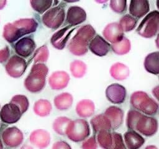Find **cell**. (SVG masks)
I'll return each mask as SVG.
<instances>
[{
    "label": "cell",
    "mask_w": 159,
    "mask_h": 149,
    "mask_svg": "<svg viewBox=\"0 0 159 149\" xmlns=\"http://www.w3.org/2000/svg\"><path fill=\"white\" fill-rule=\"evenodd\" d=\"M37 27L38 23L34 19H20L5 24L2 36L9 43H13L22 36L35 32Z\"/></svg>",
    "instance_id": "cell-1"
},
{
    "label": "cell",
    "mask_w": 159,
    "mask_h": 149,
    "mask_svg": "<svg viewBox=\"0 0 159 149\" xmlns=\"http://www.w3.org/2000/svg\"><path fill=\"white\" fill-rule=\"evenodd\" d=\"M95 34L94 29L89 24L81 27L69 43L70 53L75 56L84 55L88 51V45Z\"/></svg>",
    "instance_id": "cell-2"
},
{
    "label": "cell",
    "mask_w": 159,
    "mask_h": 149,
    "mask_svg": "<svg viewBox=\"0 0 159 149\" xmlns=\"http://www.w3.org/2000/svg\"><path fill=\"white\" fill-rule=\"evenodd\" d=\"M48 73V68L45 64H34L24 80V84L25 89L32 93L40 92L45 86Z\"/></svg>",
    "instance_id": "cell-3"
},
{
    "label": "cell",
    "mask_w": 159,
    "mask_h": 149,
    "mask_svg": "<svg viewBox=\"0 0 159 149\" xmlns=\"http://www.w3.org/2000/svg\"><path fill=\"white\" fill-rule=\"evenodd\" d=\"M132 106L147 115L155 114L158 109V104L142 91L134 93L130 97Z\"/></svg>",
    "instance_id": "cell-4"
},
{
    "label": "cell",
    "mask_w": 159,
    "mask_h": 149,
    "mask_svg": "<svg viewBox=\"0 0 159 149\" xmlns=\"http://www.w3.org/2000/svg\"><path fill=\"white\" fill-rule=\"evenodd\" d=\"M90 134V129L88 122L82 119L71 120L66 128L65 135L68 138L75 142L84 140Z\"/></svg>",
    "instance_id": "cell-5"
},
{
    "label": "cell",
    "mask_w": 159,
    "mask_h": 149,
    "mask_svg": "<svg viewBox=\"0 0 159 149\" xmlns=\"http://www.w3.org/2000/svg\"><path fill=\"white\" fill-rule=\"evenodd\" d=\"M139 35L151 38L159 34V12L153 11L148 14L137 29Z\"/></svg>",
    "instance_id": "cell-6"
},
{
    "label": "cell",
    "mask_w": 159,
    "mask_h": 149,
    "mask_svg": "<svg viewBox=\"0 0 159 149\" xmlns=\"http://www.w3.org/2000/svg\"><path fill=\"white\" fill-rule=\"evenodd\" d=\"M98 144L104 149H124L125 146L121 135L119 133L104 131L98 133Z\"/></svg>",
    "instance_id": "cell-7"
},
{
    "label": "cell",
    "mask_w": 159,
    "mask_h": 149,
    "mask_svg": "<svg viewBox=\"0 0 159 149\" xmlns=\"http://www.w3.org/2000/svg\"><path fill=\"white\" fill-rule=\"evenodd\" d=\"M65 17V9L61 6H55L48 10L42 17L43 24L48 28L57 29L63 24Z\"/></svg>",
    "instance_id": "cell-8"
},
{
    "label": "cell",
    "mask_w": 159,
    "mask_h": 149,
    "mask_svg": "<svg viewBox=\"0 0 159 149\" xmlns=\"http://www.w3.org/2000/svg\"><path fill=\"white\" fill-rule=\"evenodd\" d=\"M26 68V61L22 57L16 55L11 56L5 66L7 74L14 78L20 77L25 72Z\"/></svg>",
    "instance_id": "cell-9"
},
{
    "label": "cell",
    "mask_w": 159,
    "mask_h": 149,
    "mask_svg": "<svg viewBox=\"0 0 159 149\" xmlns=\"http://www.w3.org/2000/svg\"><path fill=\"white\" fill-rule=\"evenodd\" d=\"M3 143L7 147L14 148L19 146L24 140V135L17 127L13 126L6 128L1 134Z\"/></svg>",
    "instance_id": "cell-10"
},
{
    "label": "cell",
    "mask_w": 159,
    "mask_h": 149,
    "mask_svg": "<svg viewBox=\"0 0 159 149\" xmlns=\"http://www.w3.org/2000/svg\"><path fill=\"white\" fill-rule=\"evenodd\" d=\"M22 115L19 107L12 102L4 104L0 111V119L4 123L7 124L17 122Z\"/></svg>",
    "instance_id": "cell-11"
},
{
    "label": "cell",
    "mask_w": 159,
    "mask_h": 149,
    "mask_svg": "<svg viewBox=\"0 0 159 149\" xmlns=\"http://www.w3.org/2000/svg\"><path fill=\"white\" fill-rule=\"evenodd\" d=\"M135 130L145 136H152L157 132L158 122L155 118L142 115L137 123Z\"/></svg>",
    "instance_id": "cell-12"
},
{
    "label": "cell",
    "mask_w": 159,
    "mask_h": 149,
    "mask_svg": "<svg viewBox=\"0 0 159 149\" xmlns=\"http://www.w3.org/2000/svg\"><path fill=\"white\" fill-rule=\"evenodd\" d=\"M34 40L29 37H25L19 40L14 45V50L18 56L22 58L29 57L35 49Z\"/></svg>",
    "instance_id": "cell-13"
},
{
    "label": "cell",
    "mask_w": 159,
    "mask_h": 149,
    "mask_svg": "<svg viewBox=\"0 0 159 149\" xmlns=\"http://www.w3.org/2000/svg\"><path fill=\"white\" fill-rule=\"evenodd\" d=\"M106 96L112 103H122L126 96L125 88L119 84H112L106 88Z\"/></svg>",
    "instance_id": "cell-14"
},
{
    "label": "cell",
    "mask_w": 159,
    "mask_h": 149,
    "mask_svg": "<svg viewBox=\"0 0 159 149\" xmlns=\"http://www.w3.org/2000/svg\"><path fill=\"white\" fill-rule=\"evenodd\" d=\"M103 35L106 40L111 43H116L124 38L123 30L119 24L112 22L106 26L102 32Z\"/></svg>",
    "instance_id": "cell-15"
},
{
    "label": "cell",
    "mask_w": 159,
    "mask_h": 149,
    "mask_svg": "<svg viewBox=\"0 0 159 149\" xmlns=\"http://www.w3.org/2000/svg\"><path fill=\"white\" fill-rule=\"evenodd\" d=\"M71 25L65 27L56 32L51 37L52 45L58 50H62L65 48L71 34L73 31Z\"/></svg>",
    "instance_id": "cell-16"
},
{
    "label": "cell",
    "mask_w": 159,
    "mask_h": 149,
    "mask_svg": "<svg viewBox=\"0 0 159 149\" xmlns=\"http://www.w3.org/2000/svg\"><path fill=\"white\" fill-rule=\"evenodd\" d=\"M88 48L94 55L103 56L106 55L109 52L110 45L101 36L96 35L89 42Z\"/></svg>",
    "instance_id": "cell-17"
},
{
    "label": "cell",
    "mask_w": 159,
    "mask_h": 149,
    "mask_svg": "<svg viewBox=\"0 0 159 149\" xmlns=\"http://www.w3.org/2000/svg\"><path fill=\"white\" fill-rule=\"evenodd\" d=\"M70 76L64 71L53 72L48 78V84L53 90H61L65 88L69 83Z\"/></svg>",
    "instance_id": "cell-18"
},
{
    "label": "cell",
    "mask_w": 159,
    "mask_h": 149,
    "mask_svg": "<svg viewBox=\"0 0 159 149\" xmlns=\"http://www.w3.org/2000/svg\"><path fill=\"white\" fill-rule=\"evenodd\" d=\"M86 19V13L81 7L73 6L68 9L66 21L71 26L76 25L84 22Z\"/></svg>",
    "instance_id": "cell-19"
},
{
    "label": "cell",
    "mask_w": 159,
    "mask_h": 149,
    "mask_svg": "<svg viewBox=\"0 0 159 149\" xmlns=\"http://www.w3.org/2000/svg\"><path fill=\"white\" fill-rule=\"evenodd\" d=\"M29 140L35 147L43 149L47 147L50 142V135L48 132L43 129H37L32 131Z\"/></svg>",
    "instance_id": "cell-20"
},
{
    "label": "cell",
    "mask_w": 159,
    "mask_h": 149,
    "mask_svg": "<svg viewBox=\"0 0 159 149\" xmlns=\"http://www.w3.org/2000/svg\"><path fill=\"white\" fill-rule=\"evenodd\" d=\"M150 4L146 0H132L130 2L129 13L134 17L140 19L148 12Z\"/></svg>",
    "instance_id": "cell-21"
},
{
    "label": "cell",
    "mask_w": 159,
    "mask_h": 149,
    "mask_svg": "<svg viewBox=\"0 0 159 149\" xmlns=\"http://www.w3.org/2000/svg\"><path fill=\"white\" fill-rule=\"evenodd\" d=\"M104 114L109 119L112 130L118 129L123 122V111L116 106H110L106 109Z\"/></svg>",
    "instance_id": "cell-22"
},
{
    "label": "cell",
    "mask_w": 159,
    "mask_h": 149,
    "mask_svg": "<svg viewBox=\"0 0 159 149\" xmlns=\"http://www.w3.org/2000/svg\"><path fill=\"white\" fill-rule=\"evenodd\" d=\"M124 142L128 149H139L145 143V139L134 130L124 133Z\"/></svg>",
    "instance_id": "cell-23"
},
{
    "label": "cell",
    "mask_w": 159,
    "mask_h": 149,
    "mask_svg": "<svg viewBox=\"0 0 159 149\" xmlns=\"http://www.w3.org/2000/svg\"><path fill=\"white\" fill-rule=\"evenodd\" d=\"M90 122L95 132L99 133L104 131H110L112 129L111 122L104 114L95 115L92 118Z\"/></svg>",
    "instance_id": "cell-24"
},
{
    "label": "cell",
    "mask_w": 159,
    "mask_h": 149,
    "mask_svg": "<svg viewBox=\"0 0 159 149\" xmlns=\"http://www.w3.org/2000/svg\"><path fill=\"white\" fill-rule=\"evenodd\" d=\"M94 104L89 99H83L76 106V112L81 117H89L94 114Z\"/></svg>",
    "instance_id": "cell-25"
},
{
    "label": "cell",
    "mask_w": 159,
    "mask_h": 149,
    "mask_svg": "<svg viewBox=\"0 0 159 149\" xmlns=\"http://www.w3.org/2000/svg\"><path fill=\"white\" fill-rule=\"evenodd\" d=\"M144 67L146 71L152 74H159V52H152L146 56Z\"/></svg>",
    "instance_id": "cell-26"
},
{
    "label": "cell",
    "mask_w": 159,
    "mask_h": 149,
    "mask_svg": "<svg viewBox=\"0 0 159 149\" xmlns=\"http://www.w3.org/2000/svg\"><path fill=\"white\" fill-rule=\"evenodd\" d=\"M73 97L69 93H62L56 96L53 99L55 107L59 111H66L72 105Z\"/></svg>",
    "instance_id": "cell-27"
},
{
    "label": "cell",
    "mask_w": 159,
    "mask_h": 149,
    "mask_svg": "<svg viewBox=\"0 0 159 149\" xmlns=\"http://www.w3.org/2000/svg\"><path fill=\"white\" fill-rule=\"evenodd\" d=\"M33 109L36 115L40 117H45L50 114L52 106L49 101L40 99L35 102Z\"/></svg>",
    "instance_id": "cell-28"
},
{
    "label": "cell",
    "mask_w": 159,
    "mask_h": 149,
    "mask_svg": "<svg viewBox=\"0 0 159 149\" xmlns=\"http://www.w3.org/2000/svg\"><path fill=\"white\" fill-rule=\"evenodd\" d=\"M129 69L125 65L120 63L114 64L110 69L112 77L117 80H123L129 75Z\"/></svg>",
    "instance_id": "cell-29"
},
{
    "label": "cell",
    "mask_w": 159,
    "mask_h": 149,
    "mask_svg": "<svg viewBox=\"0 0 159 149\" xmlns=\"http://www.w3.org/2000/svg\"><path fill=\"white\" fill-rule=\"evenodd\" d=\"M86 65L81 60H74L70 65V71L72 76L76 78L83 77L86 73Z\"/></svg>",
    "instance_id": "cell-30"
},
{
    "label": "cell",
    "mask_w": 159,
    "mask_h": 149,
    "mask_svg": "<svg viewBox=\"0 0 159 149\" xmlns=\"http://www.w3.org/2000/svg\"><path fill=\"white\" fill-rule=\"evenodd\" d=\"M70 121V119L66 117H58L55 119L53 123V129L58 135H64Z\"/></svg>",
    "instance_id": "cell-31"
},
{
    "label": "cell",
    "mask_w": 159,
    "mask_h": 149,
    "mask_svg": "<svg viewBox=\"0 0 159 149\" xmlns=\"http://www.w3.org/2000/svg\"><path fill=\"white\" fill-rule=\"evenodd\" d=\"M30 6L32 9L40 13L43 14L46 12L47 10L52 6L53 1L52 0H31L30 1Z\"/></svg>",
    "instance_id": "cell-32"
},
{
    "label": "cell",
    "mask_w": 159,
    "mask_h": 149,
    "mask_svg": "<svg viewBox=\"0 0 159 149\" xmlns=\"http://www.w3.org/2000/svg\"><path fill=\"white\" fill-rule=\"evenodd\" d=\"M10 102H12L17 106L22 114L25 113L29 109V102L28 98L24 95L17 94L11 98Z\"/></svg>",
    "instance_id": "cell-33"
},
{
    "label": "cell",
    "mask_w": 159,
    "mask_h": 149,
    "mask_svg": "<svg viewBox=\"0 0 159 149\" xmlns=\"http://www.w3.org/2000/svg\"><path fill=\"white\" fill-rule=\"evenodd\" d=\"M112 48L114 52L119 55L125 54L130 51V43L129 39L125 37L119 42L116 43H113L112 45Z\"/></svg>",
    "instance_id": "cell-34"
},
{
    "label": "cell",
    "mask_w": 159,
    "mask_h": 149,
    "mask_svg": "<svg viewBox=\"0 0 159 149\" xmlns=\"http://www.w3.org/2000/svg\"><path fill=\"white\" fill-rule=\"evenodd\" d=\"M49 56V51L48 47L44 45L39 47L35 52L34 56V62L35 63H42L46 62Z\"/></svg>",
    "instance_id": "cell-35"
},
{
    "label": "cell",
    "mask_w": 159,
    "mask_h": 149,
    "mask_svg": "<svg viewBox=\"0 0 159 149\" xmlns=\"http://www.w3.org/2000/svg\"><path fill=\"white\" fill-rule=\"evenodd\" d=\"M142 115L143 114L135 110L129 111L127 113L126 119V124L127 127L131 130L135 129L137 123Z\"/></svg>",
    "instance_id": "cell-36"
},
{
    "label": "cell",
    "mask_w": 159,
    "mask_h": 149,
    "mask_svg": "<svg viewBox=\"0 0 159 149\" xmlns=\"http://www.w3.org/2000/svg\"><path fill=\"white\" fill-rule=\"evenodd\" d=\"M119 24L123 31L129 32L132 30L137 25V20L129 14H126L121 18Z\"/></svg>",
    "instance_id": "cell-37"
},
{
    "label": "cell",
    "mask_w": 159,
    "mask_h": 149,
    "mask_svg": "<svg viewBox=\"0 0 159 149\" xmlns=\"http://www.w3.org/2000/svg\"><path fill=\"white\" fill-rule=\"evenodd\" d=\"M110 7L116 12H122L126 7V1H111Z\"/></svg>",
    "instance_id": "cell-38"
},
{
    "label": "cell",
    "mask_w": 159,
    "mask_h": 149,
    "mask_svg": "<svg viewBox=\"0 0 159 149\" xmlns=\"http://www.w3.org/2000/svg\"><path fill=\"white\" fill-rule=\"evenodd\" d=\"M82 149H97V141L94 137H91L85 140L81 145Z\"/></svg>",
    "instance_id": "cell-39"
},
{
    "label": "cell",
    "mask_w": 159,
    "mask_h": 149,
    "mask_svg": "<svg viewBox=\"0 0 159 149\" xmlns=\"http://www.w3.org/2000/svg\"><path fill=\"white\" fill-rule=\"evenodd\" d=\"M10 56L9 48L7 46L4 47L0 50V63H3L7 60Z\"/></svg>",
    "instance_id": "cell-40"
},
{
    "label": "cell",
    "mask_w": 159,
    "mask_h": 149,
    "mask_svg": "<svg viewBox=\"0 0 159 149\" xmlns=\"http://www.w3.org/2000/svg\"><path fill=\"white\" fill-rule=\"evenodd\" d=\"M52 149H71V147L65 141H58L53 143Z\"/></svg>",
    "instance_id": "cell-41"
},
{
    "label": "cell",
    "mask_w": 159,
    "mask_h": 149,
    "mask_svg": "<svg viewBox=\"0 0 159 149\" xmlns=\"http://www.w3.org/2000/svg\"><path fill=\"white\" fill-rule=\"evenodd\" d=\"M152 93L153 94V96L159 101V86H157L155 88H153V91H152Z\"/></svg>",
    "instance_id": "cell-42"
},
{
    "label": "cell",
    "mask_w": 159,
    "mask_h": 149,
    "mask_svg": "<svg viewBox=\"0 0 159 149\" xmlns=\"http://www.w3.org/2000/svg\"><path fill=\"white\" fill-rule=\"evenodd\" d=\"M7 3V1L6 0H0V9H2L4 8Z\"/></svg>",
    "instance_id": "cell-43"
},
{
    "label": "cell",
    "mask_w": 159,
    "mask_h": 149,
    "mask_svg": "<svg viewBox=\"0 0 159 149\" xmlns=\"http://www.w3.org/2000/svg\"><path fill=\"white\" fill-rule=\"evenodd\" d=\"M145 149H158V148L156 146L151 145H148V146H147Z\"/></svg>",
    "instance_id": "cell-44"
},
{
    "label": "cell",
    "mask_w": 159,
    "mask_h": 149,
    "mask_svg": "<svg viewBox=\"0 0 159 149\" xmlns=\"http://www.w3.org/2000/svg\"><path fill=\"white\" fill-rule=\"evenodd\" d=\"M20 149H34L32 147L29 146V145H25L24 146H22Z\"/></svg>",
    "instance_id": "cell-45"
},
{
    "label": "cell",
    "mask_w": 159,
    "mask_h": 149,
    "mask_svg": "<svg viewBox=\"0 0 159 149\" xmlns=\"http://www.w3.org/2000/svg\"><path fill=\"white\" fill-rule=\"evenodd\" d=\"M155 42H156V45H157V47L159 48V34L158 35V37H157V38L156 39Z\"/></svg>",
    "instance_id": "cell-46"
},
{
    "label": "cell",
    "mask_w": 159,
    "mask_h": 149,
    "mask_svg": "<svg viewBox=\"0 0 159 149\" xmlns=\"http://www.w3.org/2000/svg\"><path fill=\"white\" fill-rule=\"evenodd\" d=\"M0 149H3V145L1 139H0Z\"/></svg>",
    "instance_id": "cell-47"
},
{
    "label": "cell",
    "mask_w": 159,
    "mask_h": 149,
    "mask_svg": "<svg viewBox=\"0 0 159 149\" xmlns=\"http://www.w3.org/2000/svg\"><path fill=\"white\" fill-rule=\"evenodd\" d=\"M157 8L159 9V0L157 1Z\"/></svg>",
    "instance_id": "cell-48"
},
{
    "label": "cell",
    "mask_w": 159,
    "mask_h": 149,
    "mask_svg": "<svg viewBox=\"0 0 159 149\" xmlns=\"http://www.w3.org/2000/svg\"><path fill=\"white\" fill-rule=\"evenodd\" d=\"M0 107H1V106H0Z\"/></svg>",
    "instance_id": "cell-49"
},
{
    "label": "cell",
    "mask_w": 159,
    "mask_h": 149,
    "mask_svg": "<svg viewBox=\"0 0 159 149\" xmlns=\"http://www.w3.org/2000/svg\"><path fill=\"white\" fill-rule=\"evenodd\" d=\"M124 149H125V148H124Z\"/></svg>",
    "instance_id": "cell-50"
}]
</instances>
